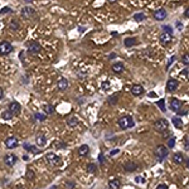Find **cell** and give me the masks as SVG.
Segmentation results:
<instances>
[{
  "label": "cell",
  "mask_w": 189,
  "mask_h": 189,
  "mask_svg": "<svg viewBox=\"0 0 189 189\" xmlns=\"http://www.w3.org/2000/svg\"><path fill=\"white\" fill-rule=\"evenodd\" d=\"M117 124H119L121 130H127V129L134 127L135 121H134V119L131 116H122V117H120V119H119Z\"/></svg>",
  "instance_id": "cell-1"
},
{
  "label": "cell",
  "mask_w": 189,
  "mask_h": 189,
  "mask_svg": "<svg viewBox=\"0 0 189 189\" xmlns=\"http://www.w3.org/2000/svg\"><path fill=\"white\" fill-rule=\"evenodd\" d=\"M154 154H155V156L158 158L159 161H163L164 159L169 155V149H168L165 145H158L154 150Z\"/></svg>",
  "instance_id": "cell-2"
},
{
  "label": "cell",
  "mask_w": 189,
  "mask_h": 189,
  "mask_svg": "<svg viewBox=\"0 0 189 189\" xmlns=\"http://www.w3.org/2000/svg\"><path fill=\"white\" fill-rule=\"evenodd\" d=\"M154 129L156 130L158 132L163 134V132H165L169 130V122H168L165 119H159L154 122Z\"/></svg>",
  "instance_id": "cell-3"
},
{
  "label": "cell",
  "mask_w": 189,
  "mask_h": 189,
  "mask_svg": "<svg viewBox=\"0 0 189 189\" xmlns=\"http://www.w3.org/2000/svg\"><path fill=\"white\" fill-rule=\"evenodd\" d=\"M45 161H47L49 165H52V166H57V165H59L61 164L62 159H61L59 155H57L54 153H48L47 155H45Z\"/></svg>",
  "instance_id": "cell-4"
},
{
  "label": "cell",
  "mask_w": 189,
  "mask_h": 189,
  "mask_svg": "<svg viewBox=\"0 0 189 189\" xmlns=\"http://www.w3.org/2000/svg\"><path fill=\"white\" fill-rule=\"evenodd\" d=\"M13 52V45L11 43L6 40H3L0 42V56H8Z\"/></svg>",
  "instance_id": "cell-5"
},
{
  "label": "cell",
  "mask_w": 189,
  "mask_h": 189,
  "mask_svg": "<svg viewBox=\"0 0 189 189\" xmlns=\"http://www.w3.org/2000/svg\"><path fill=\"white\" fill-rule=\"evenodd\" d=\"M27 47H28V53H30V54H38L42 49L40 44L35 40H32L29 43H27Z\"/></svg>",
  "instance_id": "cell-6"
},
{
  "label": "cell",
  "mask_w": 189,
  "mask_h": 189,
  "mask_svg": "<svg viewBox=\"0 0 189 189\" xmlns=\"http://www.w3.org/2000/svg\"><path fill=\"white\" fill-rule=\"evenodd\" d=\"M8 108H9L10 112L14 116H18L20 113V110H22V106H20V103L16 102V101H11V102L9 103V106H8Z\"/></svg>",
  "instance_id": "cell-7"
},
{
  "label": "cell",
  "mask_w": 189,
  "mask_h": 189,
  "mask_svg": "<svg viewBox=\"0 0 189 189\" xmlns=\"http://www.w3.org/2000/svg\"><path fill=\"white\" fill-rule=\"evenodd\" d=\"M179 87V82L174 78H169L166 82V91L168 92H175Z\"/></svg>",
  "instance_id": "cell-8"
},
{
  "label": "cell",
  "mask_w": 189,
  "mask_h": 189,
  "mask_svg": "<svg viewBox=\"0 0 189 189\" xmlns=\"http://www.w3.org/2000/svg\"><path fill=\"white\" fill-rule=\"evenodd\" d=\"M18 145H19V141L15 136H10L5 140V146L8 149H15Z\"/></svg>",
  "instance_id": "cell-9"
},
{
  "label": "cell",
  "mask_w": 189,
  "mask_h": 189,
  "mask_svg": "<svg viewBox=\"0 0 189 189\" xmlns=\"http://www.w3.org/2000/svg\"><path fill=\"white\" fill-rule=\"evenodd\" d=\"M16 161H18V158H16L14 154H9V155H5V156H4V163H5L8 166H14Z\"/></svg>",
  "instance_id": "cell-10"
},
{
  "label": "cell",
  "mask_w": 189,
  "mask_h": 189,
  "mask_svg": "<svg viewBox=\"0 0 189 189\" xmlns=\"http://www.w3.org/2000/svg\"><path fill=\"white\" fill-rule=\"evenodd\" d=\"M182 101H179L178 98H173L170 101V110L174 112H179L180 108H182Z\"/></svg>",
  "instance_id": "cell-11"
},
{
  "label": "cell",
  "mask_w": 189,
  "mask_h": 189,
  "mask_svg": "<svg viewBox=\"0 0 189 189\" xmlns=\"http://www.w3.org/2000/svg\"><path fill=\"white\" fill-rule=\"evenodd\" d=\"M69 86V83H68V79L64 78V77H61L59 79H58V82H57V88L59 91H66L67 88H68Z\"/></svg>",
  "instance_id": "cell-12"
},
{
  "label": "cell",
  "mask_w": 189,
  "mask_h": 189,
  "mask_svg": "<svg viewBox=\"0 0 189 189\" xmlns=\"http://www.w3.org/2000/svg\"><path fill=\"white\" fill-rule=\"evenodd\" d=\"M35 15V10L30 6H24L22 9V16L24 18H33Z\"/></svg>",
  "instance_id": "cell-13"
},
{
  "label": "cell",
  "mask_w": 189,
  "mask_h": 189,
  "mask_svg": "<svg viewBox=\"0 0 189 189\" xmlns=\"http://www.w3.org/2000/svg\"><path fill=\"white\" fill-rule=\"evenodd\" d=\"M166 16H168L166 10H164V9H159L156 11H154V18H155V20H159V22H161V20L166 19Z\"/></svg>",
  "instance_id": "cell-14"
},
{
  "label": "cell",
  "mask_w": 189,
  "mask_h": 189,
  "mask_svg": "<svg viewBox=\"0 0 189 189\" xmlns=\"http://www.w3.org/2000/svg\"><path fill=\"white\" fill-rule=\"evenodd\" d=\"M137 168H139V165H137V163H135V161H129V163H126L125 165H124L125 171H129V173H132V171H135Z\"/></svg>",
  "instance_id": "cell-15"
},
{
  "label": "cell",
  "mask_w": 189,
  "mask_h": 189,
  "mask_svg": "<svg viewBox=\"0 0 189 189\" xmlns=\"http://www.w3.org/2000/svg\"><path fill=\"white\" fill-rule=\"evenodd\" d=\"M144 87L140 86V85H134L131 87V93L134 96H141V95H144Z\"/></svg>",
  "instance_id": "cell-16"
},
{
  "label": "cell",
  "mask_w": 189,
  "mask_h": 189,
  "mask_svg": "<svg viewBox=\"0 0 189 189\" xmlns=\"http://www.w3.org/2000/svg\"><path fill=\"white\" fill-rule=\"evenodd\" d=\"M159 39H160V42L163 44H169L170 42H171V34L170 33H165V32H163L160 37H159Z\"/></svg>",
  "instance_id": "cell-17"
},
{
  "label": "cell",
  "mask_w": 189,
  "mask_h": 189,
  "mask_svg": "<svg viewBox=\"0 0 189 189\" xmlns=\"http://www.w3.org/2000/svg\"><path fill=\"white\" fill-rule=\"evenodd\" d=\"M111 68H112V71H113L115 73H122V72H124V69H125V68H124V63H122V62L113 63Z\"/></svg>",
  "instance_id": "cell-18"
},
{
  "label": "cell",
  "mask_w": 189,
  "mask_h": 189,
  "mask_svg": "<svg viewBox=\"0 0 189 189\" xmlns=\"http://www.w3.org/2000/svg\"><path fill=\"white\" fill-rule=\"evenodd\" d=\"M137 43V39L135 37H129V38H125V40H124V44H125V47H134Z\"/></svg>",
  "instance_id": "cell-19"
},
{
  "label": "cell",
  "mask_w": 189,
  "mask_h": 189,
  "mask_svg": "<svg viewBox=\"0 0 189 189\" xmlns=\"http://www.w3.org/2000/svg\"><path fill=\"white\" fill-rule=\"evenodd\" d=\"M35 142L38 146H44L47 144V137H45L43 134H38L37 137H35Z\"/></svg>",
  "instance_id": "cell-20"
},
{
  "label": "cell",
  "mask_w": 189,
  "mask_h": 189,
  "mask_svg": "<svg viewBox=\"0 0 189 189\" xmlns=\"http://www.w3.org/2000/svg\"><path fill=\"white\" fill-rule=\"evenodd\" d=\"M8 27H9V29L11 32H16V30H19V28H20V23L16 19H11Z\"/></svg>",
  "instance_id": "cell-21"
},
{
  "label": "cell",
  "mask_w": 189,
  "mask_h": 189,
  "mask_svg": "<svg viewBox=\"0 0 189 189\" xmlns=\"http://www.w3.org/2000/svg\"><path fill=\"white\" fill-rule=\"evenodd\" d=\"M88 153H90V146L83 144L78 148V155L79 156H86V155H88Z\"/></svg>",
  "instance_id": "cell-22"
},
{
  "label": "cell",
  "mask_w": 189,
  "mask_h": 189,
  "mask_svg": "<svg viewBox=\"0 0 189 189\" xmlns=\"http://www.w3.org/2000/svg\"><path fill=\"white\" fill-rule=\"evenodd\" d=\"M184 155L182 154V153H175L174 155H173V161L175 163V164H178V165H180V164H183L184 163Z\"/></svg>",
  "instance_id": "cell-23"
},
{
  "label": "cell",
  "mask_w": 189,
  "mask_h": 189,
  "mask_svg": "<svg viewBox=\"0 0 189 189\" xmlns=\"http://www.w3.org/2000/svg\"><path fill=\"white\" fill-rule=\"evenodd\" d=\"M67 125H68L69 127H76V126L78 125V117L69 116L68 119H67Z\"/></svg>",
  "instance_id": "cell-24"
},
{
  "label": "cell",
  "mask_w": 189,
  "mask_h": 189,
  "mask_svg": "<svg viewBox=\"0 0 189 189\" xmlns=\"http://www.w3.org/2000/svg\"><path fill=\"white\" fill-rule=\"evenodd\" d=\"M24 149L27 150V151H30L32 154H39L40 153V150L37 148V146L34 145H28V144H24Z\"/></svg>",
  "instance_id": "cell-25"
},
{
  "label": "cell",
  "mask_w": 189,
  "mask_h": 189,
  "mask_svg": "<svg viewBox=\"0 0 189 189\" xmlns=\"http://www.w3.org/2000/svg\"><path fill=\"white\" fill-rule=\"evenodd\" d=\"M108 187H110L111 189H117L121 187V182L119 179H111L110 182H108Z\"/></svg>",
  "instance_id": "cell-26"
},
{
  "label": "cell",
  "mask_w": 189,
  "mask_h": 189,
  "mask_svg": "<svg viewBox=\"0 0 189 189\" xmlns=\"http://www.w3.org/2000/svg\"><path fill=\"white\" fill-rule=\"evenodd\" d=\"M173 124H174V126L176 129H183V121H182V119L180 117H178V116H175V117H173Z\"/></svg>",
  "instance_id": "cell-27"
},
{
  "label": "cell",
  "mask_w": 189,
  "mask_h": 189,
  "mask_svg": "<svg viewBox=\"0 0 189 189\" xmlns=\"http://www.w3.org/2000/svg\"><path fill=\"white\" fill-rule=\"evenodd\" d=\"M1 117H3L4 120H10V119H13V117H14V115H13V113L10 112V110L8 108V110H5V111L1 112Z\"/></svg>",
  "instance_id": "cell-28"
},
{
  "label": "cell",
  "mask_w": 189,
  "mask_h": 189,
  "mask_svg": "<svg viewBox=\"0 0 189 189\" xmlns=\"http://www.w3.org/2000/svg\"><path fill=\"white\" fill-rule=\"evenodd\" d=\"M134 19H135L136 22H144L146 19V15L144 13H136V14H134Z\"/></svg>",
  "instance_id": "cell-29"
},
{
  "label": "cell",
  "mask_w": 189,
  "mask_h": 189,
  "mask_svg": "<svg viewBox=\"0 0 189 189\" xmlns=\"http://www.w3.org/2000/svg\"><path fill=\"white\" fill-rule=\"evenodd\" d=\"M43 108H44V112L47 113V115H52V113H54V111H56L52 105H44Z\"/></svg>",
  "instance_id": "cell-30"
},
{
  "label": "cell",
  "mask_w": 189,
  "mask_h": 189,
  "mask_svg": "<svg viewBox=\"0 0 189 189\" xmlns=\"http://www.w3.org/2000/svg\"><path fill=\"white\" fill-rule=\"evenodd\" d=\"M25 178H27L28 180H34V178H35V173H34V171H33L32 169H28L27 173H25Z\"/></svg>",
  "instance_id": "cell-31"
},
{
  "label": "cell",
  "mask_w": 189,
  "mask_h": 189,
  "mask_svg": "<svg viewBox=\"0 0 189 189\" xmlns=\"http://www.w3.org/2000/svg\"><path fill=\"white\" fill-rule=\"evenodd\" d=\"M87 171L88 173L95 174L96 171H97V165H96V164H88L87 165Z\"/></svg>",
  "instance_id": "cell-32"
},
{
  "label": "cell",
  "mask_w": 189,
  "mask_h": 189,
  "mask_svg": "<svg viewBox=\"0 0 189 189\" xmlns=\"http://www.w3.org/2000/svg\"><path fill=\"white\" fill-rule=\"evenodd\" d=\"M110 88H111V85H110V82H108V81H103L102 83H101V90H102V91L107 92Z\"/></svg>",
  "instance_id": "cell-33"
},
{
  "label": "cell",
  "mask_w": 189,
  "mask_h": 189,
  "mask_svg": "<svg viewBox=\"0 0 189 189\" xmlns=\"http://www.w3.org/2000/svg\"><path fill=\"white\" fill-rule=\"evenodd\" d=\"M156 105H158V107L160 108V110H161L163 112H166V107H165V101H164L163 98H161V100H159L158 102H156Z\"/></svg>",
  "instance_id": "cell-34"
},
{
  "label": "cell",
  "mask_w": 189,
  "mask_h": 189,
  "mask_svg": "<svg viewBox=\"0 0 189 189\" xmlns=\"http://www.w3.org/2000/svg\"><path fill=\"white\" fill-rule=\"evenodd\" d=\"M34 117H35V120H38V121H44L45 119H47V113L37 112V113H34Z\"/></svg>",
  "instance_id": "cell-35"
},
{
  "label": "cell",
  "mask_w": 189,
  "mask_h": 189,
  "mask_svg": "<svg viewBox=\"0 0 189 189\" xmlns=\"http://www.w3.org/2000/svg\"><path fill=\"white\" fill-rule=\"evenodd\" d=\"M180 77H183L185 81H189V68H184L180 72Z\"/></svg>",
  "instance_id": "cell-36"
},
{
  "label": "cell",
  "mask_w": 189,
  "mask_h": 189,
  "mask_svg": "<svg viewBox=\"0 0 189 189\" xmlns=\"http://www.w3.org/2000/svg\"><path fill=\"white\" fill-rule=\"evenodd\" d=\"M117 100H119V97H117L116 95H112L111 97H108V103L110 105H116V102H117Z\"/></svg>",
  "instance_id": "cell-37"
},
{
  "label": "cell",
  "mask_w": 189,
  "mask_h": 189,
  "mask_svg": "<svg viewBox=\"0 0 189 189\" xmlns=\"http://www.w3.org/2000/svg\"><path fill=\"white\" fill-rule=\"evenodd\" d=\"M182 61H183V63L185 66H189V53H185L184 56L182 57Z\"/></svg>",
  "instance_id": "cell-38"
},
{
  "label": "cell",
  "mask_w": 189,
  "mask_h": 189,
  "mask_svg": "<svg viewBox=\"0 0 189 189\" xmlns=\"http://www.w3.org/2000/svg\"><path fill=\"white\" fill-rule=\"evenodd\" d=\"M163 32H165V33H170V34H173V28L169 27V25H163Z\"/></svg>",
  "instance_id": "cell-39"
},
{
  "label": "cell",
  "mask_w": 189,
  "mask_h": 189,
  "mask_svg": "<svg viewBox=\"0 0 189 189\" xmlns=\"http://www.w3.org/2000/svg\"><path fill=\"white\" fill-rule=\"evenodd\" d=\"M174 145H175V137H170L169 140H168V148H174Z\"/></svg>",
  "instance_id": "cell-40"
},
{
  "label": "cell",
  "mask_w": 189,
  "mask_h": 189,
  "mask_svg": "<svg viewBox=\"0 0 189 189\" xmlns=\"http://www.w3.org/2000/svg\"><path fill=\"white\" fill-rule=\"evenodd\" d=\"M175 61V56H173V57H170V59L168 61V64H166V71H169V68H170V66L173 64V62Z\"/></svg>",
  "instance_id": "cell-41"
},
{
  "label": "cell",
  "mask_w": 189,
  "mask_h": 189,
  "mask_svg": "<svg viewBox=\"0 0 189 189\" xmlns=\"http://www.w3.org/2000/svg\"><path fill=\"white\" fill-rule=\"evenodd\" d=\"M67 146L66 142H63V141H58L57 142V149H64Z\"/></svg>",
  "instance_id": "cell-42"
},
{
  "label": "cell",
  "mask_w": 189,
  "mask_h": 189,
  "mask_svg": "<svg viewBox=\"0 0 189 189\" xmlns=\"http://www.w3.org/2000/svg\"><path fill=\"white\" fill-rule=\"evenodd\" d=\"M184 148L189 150V136H185V139H184Z\"/></svg>",
  "instance_id": "cell-43"
},
{
  "label": "cell",
  "mask_w": 189,
  "mask_h": 189,
  "mask_svg": "<svg viewBox=\"0 0 189 189\" xmlns=\"http://www.w3.org/2000/svg\"><path fill=\"white\" fill-rule=\"evenodd\" d=\"M10 11H11V9H10V8H8V6L3 8V9L0 10V13H1V14H5V13H10Z\"/></svg>",
  "instance_id": "cell-44"
},
{
  "label": "cell",
  "mask_w": 189,
  "mask_h": 189,
  "mask_svg": "<svg viewBox=\"0 0 189 189\" xmlns=\"http://www.w3.org/2000/svg\"><path fill=\"white\" fill-rule=\"evenodd\" d=\"M135 182H136V183H144V179H142V176H136V178H135Z\"/></svg>",
  "instance_id": "cell-45"
},
{
  "label": "cell",
  "mask_w": 189,
  "mask_h": 189,
  "mask_svg": "<svg viewBox=\"0 0 189 189\" xmlns=\"http://www.w3.org/2000/svg\"><path fill=\"white\" fill-rule=\"evenodd\" d=\"M156 188H158V189H168L169 187H168L166 184H159V185H158Z\"/></svg>",
  "instance_id": "cell-46"
},
{
  "label": "cell",
  "mask_w": 189,
  "mask_h": 189,
  "mask_svg": "<svg viewBox=\"0 0 189 189\" xmlns=\"http://www.w3.org/2000/svg\"><path fill=\"white\" fill-rule=\"evenodd\" d=\"M98 159H100V163L101 164H103V161H105V158H103V154L101 153L100 155H98Z\"/></svg>",
  "instance_id": "cell-47"
},
{
  "label": "cell",
  "mask_w": 189,
  "mask_h": 189,
  "mask_svg": "<svg viewBox=\"0 0 189 189\" xmlns=\"http://www.w3.org/2000/svg\"><path fill=\"white\" fill-rule=\"evenodd\" d=\"M184 16H185V18H189V8H187L185 11H184Z\"/></svg>",
  "instance_id": "cell-48"
},
{
  "label": "cell",
  "mask_w": 189,
  "mask_h": 189,
  "mask_svg": "<svg viewBox=\"0 0 189 189\" xmlns=\"http://www.w3.org/2000/svg\"><path fill=\"white\" fill-rule=\"evenodd\" d=\"M115 58H116V54L115 53H111L110 56H108V59H115Z\"/></svg>",
  "instance_id": "cell-49"
},
{
  "label": "cell",
  "mask_w": 189,
  "mask_h": 189,
  "mask_svg": "<svg viewBox=\"0 0 189 189\" xmlns=\"http://www.w3.org/2000/svg\"><path fill=\"white\" fill-rule=\"evenodd\" d=\"M67 187H74V183H72V182H67Z\"/></svg>",
  "instance_id": "cell-50"
},
{
  "label": "cell",
  "mask_w": 189,
  "mask_h": 189,
  "mask_svg": "<svg viewBox=\"0 0 189 189\" xmlns=\"http://www.w3.org/2000/svg\"><path fill=\"white\" fill-rule=\"evenodd\" d=\"M3 96H4V91H3V88L0 87V100L3 98Z\"/></svg>",
  "instance_id": "cell-51"
},
{
  "label": "cell",
  "mask_w": 189,
  "mask_h": 189,
  "mask_svg": "<svg viewBox=\"0 0 189 189\" xmlns=\"http://www.w3.org/2000/svg\"><path fill=\"white\" fill-rule=\"evenodd\" d=\"M117 153H119V149H117V150H112V151H111V155H115V154H117Z\"/></svg>",
  "instance_id": "cell-52"
},
{
  "label": "cell",
  "mask_w": 189,
  "mask_h": 189,
  "mask_svg": "<svg viewBox=\"0 0 189 189\" xmlns=\"http://www.w3.org/2000/svg\"><path fill=\"white\" fill-rule=\"evenodd\" d=\"M22 158H23V160H25V161H28V160H29V158L27 156V155H24V156H22Z\"/></svg>",
  "instance_id": "cell-53"
},
{
  "label": "cell",
  "mask_w": 189,
  "mask_h": 189,
  "mask_svg": "<svg viewBox=\"0 0 189 189\" xmlns=\"http://www.w3.org/2000/svg\"><path fill=\"white\" fill-rule=\"evenodd\" d=\"M107 1H108V3H111V4H113V3H116L117 0H107Z\"/></svg>",
  "instance_id": "cell-54"
},
{
  "label": "cell",
  "mask_w": 189,
  "mask_h": 189,
  "mask_svg": "<svg viewBox=\"0 0 189 189\" xmlns=\"http://www.w3.org/2000/svg\"><path fill=\"white\" fill-rule=\"evenodd\" d=\"M24 1H25V3H33L34 0H24Z\"/></svg>",
  "instance_id": "cell-55"
},
{
  "label": "cell",
  "mask_w": 189,
  "mask_h": 189,
  "mask_svg": "<svg viewBox=\"0 0 189 189\" xmlns=\"http://www.w3.org/2000/svg\"><path fill=\"white\" fill-rule=\"evenodd\" d=\"M187 166L189 168V159H188V161H187Z\"/></svg>",
  "instance_id": "cell-56"
}]
</instances>
